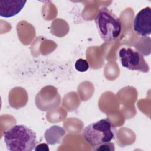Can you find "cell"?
<instances>
[{"mask_svg": "<svg viewBox=\"0 0 151 151\" xmlns=\"http://www.w3.org/2000/svg\"><path fill=\"white\" fill-rule=\"evenodd\" d=\"M4 139L9 151H32L37 144L35 132L23 124L13 126L5 131Z\"/></svg>", "mask_w": 151, "mask_h": 151, "instance_id": "cell-1", "label": "cell"}, {"mask_svg": "<svg viewBox=\"0 0 151 151\" xmlns=\"http://www.w3.org/2000/svg\"><path fill=\"white\" fill-rule=\"evenodd\" d=\"M117 132L116 127L109 119L106 118L85 127L82 132V136L93 148L101 144L111 142L116 138Z\"/></svg>", "mask_w": 151, "mask_h": 151, "instance_id": "cell-2", "label": "cell"}, {"mask_svg": "<svg viewBox=\"0 0 151 151\" xmlns=\"http://www.w3.org/2000/svg\"><path fill=\"white\" fill-rule=\"evenodd\" d=\"M94 21L99 35L104 42L113 41L119 37L122 28L121 21L107 8L99 11Z\"/></svg>", "mask_w": 151, "mask_h": 151, "instance_id": "cell-3", "label": "cell"}, {"mask_svg": "<svg viewBox=\"0 0 151 151\" xmlns=\"http://www.w3.org/2000/svg\"><path fill=\"white\" fill-rule=\"evenodd\" d=\"M122 65L130 70L147 73L149 67L143 54L132 48H122L119 52Z\"/></svg>", "mask_w": 151, "mask_h": 151, "instance_id": "cell-4", "label": "cell"}, {"mask_svg": "<svg viewBox=\"0 0 151 151\" xmlns=\"http://www.w3.org/2000/svg\"><path fill=\"white\" fill-rule=\"evenodd\" d=\"M133 30L139 35L146 37L151 33V8L149 6L141 9L135 16Z\"/></svg>", "mask_w": 151, "mask_h": 151, "instance_id": "cell-5", "label": "cell"}, {"mask_svg": "<svg viewBox=\"0 0 151 151\" xmlns=\"http://www.w3.org/2000/svg\"><path fill=\"white\" fill-rule=\"evenodd\" d=\"M27 1L23 0L0 1V15L10 18L18 14L24 7Z\"/></svg>", "mask_w": 151, "mask_h": 151, "instance_id": "cell-6", "label": "cell"}, {"mask_svg": "<svg viewBox=\"0 0 151 151\" xmlns=\"http://www.w3.org/2000/svg\"><path fill=\"white\" fill-rule=\"evenodd\" d=\"M65 134V131L62 127L54 125L46 130L44 137L48 144L55 145L60 143Z\"/></svg>", "mask_w": 151, "mask_h": 151, "instance_id": "cell-7", "label": "cell"}, {"mask_svg": "<svg viewBox=\"0 0 151 151\" xmlns=\"http://www.w3.org/2000/svg\"><path fill=\"white\" fill-rule=\"evenodd\" d=\"M74 67L77 71H78V72L83 73L88 70V69L89 68V64L87 60L79 58L76 61Z\"/></svg>", "mask_w": 151, "mask_h": 151, "instance_id": "cell-8", "label": "cell"}, {"mask_svg": "<svg viewBox=\"0 0 151 151\" xmlns=\"http://www.w3.org/2000/svg\"><path fill=\"white\" fill-rule=\"evenodd\" d=\"M93 150H106V151H114L115 150L114 148V145L111 142L105 143L101 144L96 147H94L93 148Z\"/></svg>", "mask_w": 151, "mask_h": 151, "instance_id": "cell-9", "label": "cell"}, {"mask_svg": "<svg viewBox=\"0 0 151 151\" xmlns=\"http://www.w3.org/2000/svg\"><path fill=\"white\" fill-rule=\"evenodd\" d=\"M50 149L46 143H41L37 145L34 149L35 151H48Z\"/></svg>", "mask_w": 151, "mask_h": 151, "instance_id": "cell-10", "label": "cell"}]
</instances>
